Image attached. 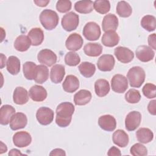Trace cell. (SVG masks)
<instances>
[{
  "mask_svg": "<svg viewBox=\"0 0 156 156\" xmlns=\"http://www.w3.org/2000/svg\"><path fill=\"white\" fill-rule=\"evenodd\" d=\"M49 77V69L44 65H37L34 74V80L36 83H43Z\"/></svg>",
  "mask_w": 156,
  "mask_h": 156,
  "instance_id": "27",
  "label": "cell"
},
{
  "mask_svg": "<svg viewBox=\"0 0 156 156\" xmlns=\"http://www.w3.org/2000/svg\"><path fill=\"white\" fill-rule=\"evenodd\" d=\"M114 54L117 60L122 63H128L130 62L133 57V51L123 46H118L114 50Z\"/></svg>",
  "mask_w": 156,
  "mask_h": 156,
  "instance_id": "10",
  "label": "cell"
},
{
  "mask_svg": "<svg viewBox=\"0 0 156 156\" xmlns=\"http://www.w3.org/2000/svg\"><path fill=\"white\" fill-rule=\"evenodd\" d=\"M102 46L97 43H88L83 47L84 53L90 57H98L102 52Z\"/></svg>",
  "mask_w": 156,
  "mask_h": 156,
  "instance_id": "30",
  "label": "cell"
},
{
  "mask_svg": "<svg viewBox=\"0 0 156 156\" xmlns=\"http://www.w3.org/2000/svg\"><path fill=\"white\" fill-rule=\"evenodd\" d=\"M127 77L132 87L140 88L144 82L145 71L140 66H133L129 70Z\"/></svg>",
  "mask_w": 156,
  "mask_h": 156,
  "instance_id": "3",
  "label": "cell"
},
{
  "mask_svg": "<svg viewBox=\"0 0 156 156\" xmlns=\"http://www.w3.org/2000/svg\"><path fill=\"white\" fill-rule=\"evenodd\" d=\"M49 155H66V153L64 150L57 148L53 149L49 154Z\"/></svg>",
  "mask_w": 156,
  "mask_h": 156,
  "instance_id": "47",
  "label": "cell"
},
{
  "mask_svg": "<svg viewBox=\"0 0 156 156\" xmlns=\"http://www.w3.org/2000/svg\"><path fill=\"white\" fill-rule=\"evenodd\" d=\"M74 9L80 13L87 14L93 10V2L91 1H79L74 4Z\"/></svg>",
  "mask_w": 156,
  "mask_h": 156,
  "instance_id": "33",
  "label": "cell"
},
{
  "mask_svg": "<svg viewBox=\"0 0 156 156\" xmlns=\"http://www.w3.org/2000/svg\"><path fill=\"white\" fill-rule=\"evenodd\" d=\"M130 152L133 156H144L147 154V150L142 144L135 143L130 147Z\"/></svg>",
  "mask_w": 156,
  "mask_h": 156,
  "instance_id": "41",
  "label": "cell"
},
{
  "mask_svg": "<svg viewBox=\"0 0 156 156\" xmlns=\"http://www.w3.org/2000/svg\"><path fill=\"white\" fill-rule=\"evenodd\" d=\"M79 23V15L73 12L65 14L62 19L61 24L64 30L68 32L73 31L78 27Z\"/></svg>",
  "mask_w": 156,
  "mask_h": 156,
  "instance_id": "4",
  "label": "cell"
},
{
  "mask_svg": "<svg viewBox=\"0 0 156 156\" xmlns=\"http://www.w3.org/2000/svg\"><path fill=\"white\" fill-rule=\"evenodd\" d=\"M75 110L74 105L69 102L60 104L56 108L55 122L60 127H66L69 125L72 115Z\"/></svg>",
  "mask_w": 156,
  "mask_h": 156,
  "instance_id": "1",
  "label": "cell"
},
{
  "mask_svg": "<svg viewBox=\"0 0 156 156\" xmlns=\"http://www.w3.org/2000/svg\"><path fill=\"white\" fill-rule=\"evenodd\" d=\"M1 152H0V154H2V153L4 152H5L7 150V147L6 146L5 144H4L2 141H1Z\"/></svg>",
  "mask_w": 156,
  "mask_h": 156,
  "instance_id": "51",
  "label": "cell"
},
{
  "mask_svg": "<svg viewBox=\"0 0 156 156\" xmlns=\"http://www.w3.org/2000/svg\"><path fill=\"white\" fill-rule=\"evenodd\" d=\"M155 38H156V35L155 34H152L149 35L148 37V44L150 46V48L151 49H153L154 50L156 49V47H155Z\"/></svg>",
  "mask_w": 156,
  "mask_h": 156,
  "instance_id": "44",
  "label": "cell"
},
{
  "mask_svg": "<svg viewBox=\"0 0 156 156\" xmlns=\"http://www.w3.org/2000/svg\"><path fill=\"white\" fill-rule=\"evenodd\" d=\"M37 65L32 62H26L23 64V71L24 77L27 80H34Z\"/></svg>",
  "mask_w": 156,
  "mask_h": 156,
  "instance_id": "37",
  "label": "cell"
},
{
  "mask_svg": "<svg viewBox=\"0 0 156 156\" xmlns=\"http://www.w3.org/2000/svg\"><path fill=\"white\" fill-rule=\"evenodd\" d=\"M83 43V40L81 35L77 33H73L70 34L67 38L65 46L68 50L74 52L79 50L82 48Z\"/></svg>",
  "mask_w": 156,
  "mask_h": 156,
  "instance_id": "13",
  "label": "cell"
},
{
  "mask_svg": "<svg viewBox=\"0 0 156 156\" xmlns=\"http://www.w3.org/2000/svg\"><path fill=\"white\" fill-rule=\"evenodd\" d=\"M27 123L26 115L21 112L15 113L10 121V127L13 130H16L26 127Z\"/></svg>",
  "mask_w": 156,
  "mask_h": 156,
  "instance_id": "15",
  "label": "cell"
},
{
  "mask_svg": "<svg viewBox=\"0 0 156 156\" xmlns=\"http://www.w3.org/2000/svg\"><path fill=\"white\" fill-rule=\"evenodd\" d=\"M15 113V108L10 105H4L0 109V123L2 125H7Z\"/></svg>",
  "mask_w": 156,
  "mask_h": 156,
  "instance_id": "21",
  "label": "cell"
},
{
  "mask_svg": "<svg viewBox=\"0 0 156 156\" xmlns=\"http://www.w3.org/2000/svg\"><path fill=\"white\" fill-rule=\"evenodd\" d=\"M82 32L84 37L90 41H95L98 40L101 34L99 26L93 21L87 23L85 25Z\"/></svg>",
  "mask_w": 156,
  "mask_h": 156,
  "instance_id": "5",
  "label": "cell"
},
{
  "mask_svg": "<svg viewBox=\"0 0 156 156\" xmlns=\"http://www.w3.org/2000/svg\"><path fill=\"white\" fill-rule=\"evenodd\" d=\"M6 63L7 70L12 75H16L20 71V60L17 57L10 56Z\"/></svg>",
  "mask_w": 156,
  "mask_h": 156,
  "instance_id": "32",
  "label": "cell"
},
{
  "mask_svg": "<svg viewBox=\"0 0 156 156\" xmlns=\"http://www.w3.org/2000/svg\"><path fill=\"white\" fill-rule=\"evenodd\" d=\"M65 74V69L63 65L60 64L54 65L51 69V80L54 83H59L63 80Z\"/></svg>",
  "mask_w": 156,
  "mask_h": 156,
  "instance_id": "19",
  "label": "cell"
},
{
  "mask_svg": "<svg viewBox=\"0 0 156 156\" xmlns=\"http://www.w3.org/2000/svg\"><path fill=\"white\" fill-rule=\"evenodd\" d=\"M29 94L32 101L35 102H41L46 99L48 94L46 89L43 87L35 85L30 88Z\"/></svg>",
  "mask_w": 156,
  "mask_h": 156,
  "instance_id": "17",
  "label": "cell"
},
{
  "mask_svg": "<svg viewBox=\"0 0 156 156\" xmlns=\"http://www.w3.org/2000/svg\"><path fill=\"white\" fill-rule=\"evenodd\" d=\"M119 41V37L118 34L113 30L105 32L101 39L102 44L107 47H113L118 44Z\"/></svg>",
  "mask_w": 156,
  "mask_h": 156,
  "instance_id": "23",
  "label": "cell"
},
{
  "mask_svg": "<svg viewBox=\"0 0 156 156\" xmlns=\"http://www.w3.org/2000/svg\"><path fill=\"white\" fill-rule=\"evenodd\" d=\"M91 93L87 90H80L74 96V102L76 105H85L91 99Z\"/></svg>",
  "mask_w": 156,
  "mask_h": 156,
  "instance_id": "26",
  "label": "cell"
},
{
  "mask_svg": "<svg viewBox=\"0 0 156 156\" xmlns=\"http://www.w3.org/2000/svg\"><path fill=\"white\" fill-rule=\"evenodd\" d=\"M118 19L117 16L112 13L106 15L102 22V30L105 32L109 30L115 31L118 26Z\"/></svg>",
  "mask_w": 156,
  "mask_h": 156,
  "instance_id": "18",
  "label": "cell"
},
{
  "mask_svg": "<svg viewBox=\"0 0 156 156\" xmlns=\"http://www.w3.org/2000/svg\"><path fill=\"white\" fill-rule=\"evenodd\" d=\"M116 13L121 17L127 18L131 15L132 9L128 2L124 1H119L116 5Z\"/></svg>",
  "mask_w": 156,
  "mask_h": 156,
  "instance_id": "35",
  "label": "cell"
},
{
  "mask_svg": "<svg viewBox=\"0 0 156 156\" xmlns=\"http://www.w3.org/2000/svg\"><path fill=\"white\" fill-rule=\"evenodd\" d=\"M1 68H3V67L5 65V61H6V57L3 54H1Z\"/></svg>",
  "mask_w": 156,
  "mask_h": 156,
  "instance_id": "50",
  "label": "cell"
},
{
  "mask_svg": "<svg viewBox=\"0 0 156 156\" xmlns=\"http://www.w3.org/2000/svg\"><path fill=\"white\" fill-rule=\"evenodd\" d=\"M31 45V42L28 36L24 35H19L14 42V48L20 52H24L28 50Z\"/></svg>",
  "mask_w": 156,
  "mask_h": 156,
  "instance_id": "29",
  "label": "cell"
},
{
  "mask_svg": "<svg viewBox=\"0 0 156 156\" xmlns=\"http://www.w3.org/2000/svg\"><path fill=\"white\" fill-rule=\"evenodd\" d=\"M72 4L69 0H59L57 2L56 9L60 13H66L71 9Z\"/></svg>",
  "mask_w": 156,
  "mask_h": 156,
  "instance_id": "43",
  "label": "cell"
},
{
  "mask_svg": "<svg viewBox=\"0 0 156 156\" xmlns=\"http://www.w3.org/2000/svg\"><path fill=\"white\" fill-rule=\"evenodd\" d=\"M125 99L130 104L138 103L141 99L140 93L136 89H130L125 94Z\"/></svg>",
  "mask_w": 156,
  "mask_h": 156,
  "instance_id": "40",
  "label": "cell"
},
{
  "mask_svg": "<svg viewBox=\"0 0 156 156\" xmlns=\"http://www.w3.org/2000/svg\"><path fill=\"white\" fill-rule=\"evenodd\" d=\"M93 7L98 13L105 14L110 9V4L108 1L96 0L93 2Z\"/></svg>",
  "mask_w": 156,
  "mask_h": 156,
  "instance_id": "38",
  "label": "cell"
},
{
  "mask_svg": "<svg viewBox=\"0 0 156 156\" xmlns=\"http://www.w3.org/2000/svg\"><path fill=\"white\" fill-rule=\"evenodd\" d=\"M78 68L80 74L87 78L92 77L96 71L95 65L88 62H82L79 65Z\"/></svg>",
  "mask_w": 156,
  "mask_h": 156,
  "instance_id": "34",
  "label": "cell"
},
{
  "mask_svg": "<svg viewBox=\"0 0 156 156\" xmlns=\"http://www.w3.org/2000/svg\"><path fill=\"white\" fill-rule=\"evenodd\" d=\"M143 93L148 99H152L156 96V86L151 83L145 84L143 88Z\"/></svg>",
  "mask_w": 156,
  "mask_h": 156,
  "instance_id": "42",
  "label": "cell"
},
{
  "mask_svg": "<svg viewBox=\"0 0 156 156\" xmlns=\"http://www.w3.org/2000/svg\"><path fill=\"white\" fill-rule=\"evenodd\" d=\"M140 23L141 27L149 32H152L155 29L156 19L153 15H147L144 16L142 18Z\"/></svg>",
  "mask_w": 156,
  "mask_h": 156,
  "instance_id": "36",
  "label": "cell"
},
{
  "mask_svg": "<svg viewBox=\"0 0 156 156\" xmlns=\"http://www.w3.org/2000/svg\"><path fill=\"white\" fill-rule=\"evenodd\" d=\"M13 102L18 105H23L29 101V93L22 87H17L13 94Z\"/></svg>",
  "mask_w": 156,
  "mask_h": 156,
  "instance_id": "22",
  "label": "cell"
},
{
  "mask_svg": "<svg viewBox=\"0 0 156 156\" xmlns=\"http://www.w3.org/2000/svg\"><path fill=\"white\" fill-rule=\"evenodd\" d=\"M62 87L67 93H74L79 87V80L74 75H68L62 83Z\"/></svg>",
  "mask_w": 156,
  "mask_h": 156,
  "instance_id": "20",
  "label": "cell"
},
{
  "mask_svg": "<svg viewBox=\"0 0 156 156\" xmlns=\"http://www.w3.org/2000/svg\"><path fill=\"white\" fill-rule=\"evenodd\" d=\"M112 89L118 93H124L128 88L127 78L122 74H115L111 80Z\"/></svg>",
  "mask_w": 156,
  "mask_h": 156,
  "instance_id": "7",
  "label": "cell"
},
{
  "mask_svg": "<svg viewBox=\"0 0 156 156\" xmlns=\"http://www.w3.org/2000/svg\"><path fill=\"white\" fill-rule=\"evenodd\" d=\"M94 90L98 96H105L110 91V84L105 79H98L94 83Z\"/></svg>",
  "mask_w": 156,
  "mask_h": 156,
  "instance_id": "28",
  "label": "cell"
},
{
  "mask_svg": "<svg viewBox=\"0 0 156 156\" xmlns=\"http://www.w3.org/2000/svg\"><path fill=\"white\" fill-rule=\"evenodd\" d=\"M38 61L42 65L51 66L54 65L57 60L56 54L49 49L41 50L37 55Z\"/></svg>",
  "mask_w": 156,
  "mask_h": 156,
  "instance_id": "8",
  "label": "cell"
},
{
  "mask_svg": "<svg viewBox=\"0 0 156 156\" xmlns=\"http://www.w3.org/2000/svg\"><path fill=\"white\" fill-rule=\"evenodd\" d=\"M30 40L31 45H40L44 40V33L41 29L39 27H34L30 29L27 35Z\"/></svg>",
  "mask_w": 156,
  "mask_h": 156,
  "instance_id": "25",
  "label": "cell"
},
{
  "mask_svg": "<svg viewBox=\"0 0 156 156\" xmlns=\"http://www.w3.org/2000/svg\"><path fill=\"white\" fill-rule=\"evenodd\" d=\"M138 141L141 143L146 144L151 142L154 138L153 132L148 128H140L136 132Z\"/></svg>",
  "mask_w": 156,
  "mask_h": 156,
  "instance_id": "31",
  "label": "cell"
},
{
  "mask_svg": "<svg viewBox=\"0 0 156 156\" xmlns=\"http://www.w3.org/2000/svg\"><path fill=\"white\" fill-rule=\"evenodd\" d=\"M107 155L109 156H113V155H117V156H120L121 155L120 150L117 148L115 146H112L110 147L107 152Z\"/></svg>",
  "mask_w": 156,
  "mask_h": 156,
  "instance_id": "46",
  "label": "cell"
},
{
  "mask_svg": "<svg viewBox=\"0 0 156 156\" xmlns=\"http://www.w3.org/2000/svg\"><path fill=\"white\" fill-rule=\"evenodd\" d=\"M155 100H152L150 101L147 105V110L150 114L152 115H155L156 114V110H155Z\"/></svg>",
  "mask_w": 156,
  "mask_h": 156,
  "instance_id": "45",
  "label": "cell"
},
{
  "mask_svg": "<svg viewBox=\"0 0 156 156\" xmlns=\"http://www.w3.org/2000/svg\"><path fill=\"white\" fill-rule=\"evenodd\" d=\"M112 140L116 145L121 147L127 146L129 143V138L127 133L121 129H118L112 135Z\"/></svg>",
  "mask_w": 156,
  "mask_h": 156,
  "instance_id": "24",
  "label": "cell"
},
{
  "mask_svg": "<svg viewBox=\"0 0 156 156\" xmlns=\"http://www.w3.org/2000/svg\"><path fill=\"white\" fill-rule=\"evenodd\" d=\"M57 13L51 9L43 10L40 15V21L43 27L48 30H51L56 27L58 23Z\"/></svg>",
  "mask_w": 156,
  "mask_h": 156,
  "instance_id": "2",
  "label": "cell"
},
{
  "mask_svg": "<svg viewBox=\"0 0 156 156\" xmlns=\"http://www.w3.org/2000/svg\"><path fill=\"white\" fill-rule=\"evenodd\" d=\"M32 141V137L29 133L26 131L16 132L13 136V142L18 147H25L28 146Z\"/></svg>",
  "mask_w": 156,
  "mask_h": 156,
  "instance_id": "12",
  "label": "cell"
},
{
  "mask_svg": "<svg viewBox=\"0 0 156 156\" xmlns=\"http://www.w3.org/2000/svg\"><path fill=\"white\" fill-rule=\"evenodd\" d=\"M34 2L39 7H46L48 4L49 3V1H44V0H38V1H34Z\"/></svg>",
  "mask_w": 156,
  "mask_h": 156,
  "instance_id": "48",
  "label": "cell"
},
{
  "mask_svg": "<svg viewBox=\"0 0 156 156\" xmlns=\"http://www.w3.org/2000/svg\"><path fill=\"white\" fill-rule=\"evenodd\" d=\"M54 116V111L49 107H41L39 108L36 113V118L38 122L43 126L50 124Z\"/></svg>",
  "mask_w": 156,
  "mask_h": 156,
  "instance_id": "6",
  "label": "cell"
},
{
  "mask_svg": "<svg viewBox=\"0 0 156 156\" xmlns=\"http://www.w3.org/2000/svg\"><path fill=\"white\" fill-rule=\"evenodd\" d=\"M135 54L137 58L143 62L152 60L155 55V52L152 49L146 45L139 46L136 49Z\"/></svg>",
  "mask_w": 156,
  "mask_h": 156,
  "instance_id": "14",
  "label": "cell"
},
{
  "mask_svg": "<svg viewBox=\"0 0 156 156\" xmlns=\"http://www.w3.org/2000/svg\"><path fill=\"white\" fill-rule=\"evenodd\" d=\"M141 121V115L139 112L132 111L129 112L125 119L126 129L128 131H133L138 128Z\"/></svg>",
  "mask_w": 156,
  "mask_h": 156,
  "instance_id": "9",
  "label": "cell"
},
{
  "mask_svg": "<svg viewBox=\"0 0 156 156\" xmlns=\"http://www.w3.org/2000/svg\"><path fill=\"white\" fill-rule=\"evenodd\" d=\"M24 154H22L20 151L16 149H12L9 152V155H23Z\"/></svg>",
  "mask_w": 156,
  "mask_h": 156,
  "instance_id": "49",
  "label": "cell"
},
{
  "mask_svg": "<svg viewBox=\"0 0 156 156\" xmlns=\"http://www.w3.org/2000/svg\"><path fill=\"white\" fill-rule=\"evenodd\" d=\"M98 124L102 130L112 132L116 129V121L112 115H104L99 118Z\"/></svg>",
  "mask_w": 156,
  "mask_h": 156,
  "instance_id": "16",
  "label": "cell"
},
{
  "mask_svg": "<svg viewBox=\"0 0 156 156\" xmlns=\"http://www.w3.org/2000/svg\"><path fill=\"white\" fill-rule=\"evenodd\" d=\"M115 60L111 54H104L101 55L97 62L98 68L104 72L112 71L115 66Z\"/></svg>",
  "mask_w": 156,
  "mask_h": 156,
  "instance_id": "11",
  "label": "cell"
},
{
  "mask_svg": "<svg viewBox=\"0 0 156 156\" xmlns=\"http://www.w3.org/2000/svg\"><path fill=\"white\" fill-rule=\"evenodd\" d=\"M80 62V58L78 54L74 51L68 52L65 56V63L70 66H77Z\"/></svg>",
  "mask_w": 156,
  "mask_h": 156,
  "instance_id": "39",
  "label": "cell"
}]
</instances>
